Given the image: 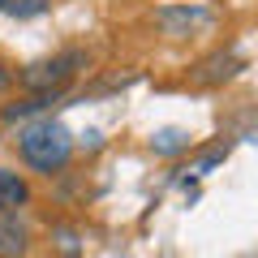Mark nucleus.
I'll return each mask as SVG.
<instances>
[{"label": "nucleus", "mask_w": 258, "mask_h": 258, "mask_svg": "<svg viewBox=\"0 0 258 258\" xmlns=\"http://www.w3.org/2000/svg\"><path fill=\"white\" fill-rule=\"evenodd\" d=\"M22 159H26L30 168H39V172H56V168L69 164V155H74V134L60 125V120H39V125H30L26 134H22Z\"/></svg>", "instance_id": "f257e3e1"}, {"label": "nucleus", "mask_w": 258, "mask_h": 258, "mask_svg": "<svg viewBox=\"0 0 258 258\" xmlns=\"http://www.w3.org/2000/svg\"><path fill=\"white\" fill-rule=\"evenodd\" d=\"M22 249H26L22 224H0V254H22Z\"/></svg>", "instance_id": "39448f33"}, {"label": "nucleus", "mask_w": 258, "mask_h": 258, "mask_svg": "<svg viewBox=\"0 0 258 258\" xmlns=\"http://www.w3.org/2000/svg\"><path fill=\"white\" fill-rule=\"evenodd\" d=\"M43 9H47V0H0V13H5V18H18V22L39 18Z\"/></svg>", "instance_id": "20e7f679"}, {"label": "nucleus", "mask_w": 258, "mask_h": 258, "mask_svg": "<svg viewBox=\"0 0 258 258\" xmlns=\"http://www.w3.org/2000/svg\"><path fill=\"white\" fill-rule=\"evenodd\" d=\"M86 64V52H78V47H69V52L52 56V60H35L22 69V86H30L35 95H60L64 86L78 78V69Z\"/></svg>", "instance_id": "f03ea898"}, {"label": "nucleus", "mask_w": 258, "mask_h": 258, "mask_svg": "<svg viewBox=\"0 0 258 258\" xmlns=\"http://www.w3.org/2000/svg\"><path fill=\"white\" fill-rule=\"evenodd\" d=\"M5 86H9V69H5V64H0V91H5Z\"/></svg>", "instance_id": "0eeeda50"}, {"label": "nucleus", "mask_w": 258, "mask_h": 258, "mask_svg": "<svg viewBox=\"0 0 258 258\" xmlns=\"http://www.w3.org/2000/svg\"><path fill=\"white\" fill-rule=\"evenodd\" d=\"M181 147H185V138L176 134V129H164V134L155 138V151H181Z\"/></svg>", "instance_id": "423d86ee"}, {"label": "nucleus", "mask_w": 258, "mask_h": 258, "mask_svg": "<svg viewBox=\"0 0 258 258\" xmlns=\"http://www.w3.org/2000/svg\"><path fill=\"white\" fill-rule=\"evenodd\" d=\"M26 198H30L26 181H22L18 172H9V168H0V215H9V211H18V207H26Z\"/></svg>", "instance_id": "7ed1b4c3"}]
</instances>
